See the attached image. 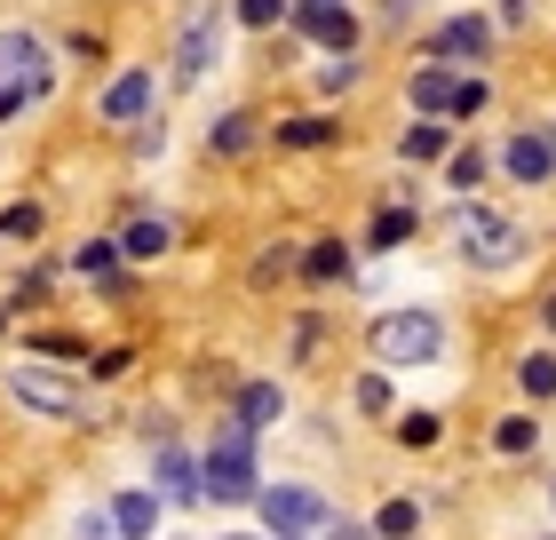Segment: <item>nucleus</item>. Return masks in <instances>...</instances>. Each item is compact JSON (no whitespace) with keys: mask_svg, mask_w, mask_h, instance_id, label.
<instances>
[{"mask_svg":"<svg viewBox=\"0 0 556 540\" xmlns=\"http://www.w3.org/2000/svg\"><path fill=\"white\" fill-rule=\"evenodd\" d=\"M255 445H263V429H247V422H223V429L207 437L199 469H207V501H215V508H247V501L263 493V461H255Z\"/></svg>","mask_w":556,"mask_h":540,"instance_id":"1","label":"nucleus"},{"mask_svg":"<svg viewBox=\"0 0 556 540\" xmlns=\"http://www.w3.org/2000/svg\"><path fill=\"white\" fill-rule=\"evenodd\" d=\"M366 350H374V366H390V374L438 366V357H445V318L438 311H382L366 326Z\"/></svg>","mask_w":556,"mask_h":540,"instance_id":"2","label":"nucleus"},{"mask_svg":"<svg viewBox=\"0 0 556 540\" xmlns=\"http://www.w3.org/2000/svg\"><path fill=\"white\" fill-rule=\"evenodd\" d=\"M33 104H48V40L0 33V120H24Z\"/></svg>","mask_w":556,"mask_h":540,"instance_id":"3","label":"nucleus"},{"mask_svg":"<svg viewBox=\"0 0 556 540\" xmlns=\"http://www.w3.org/2000/svg\"><path fill=\"white\" fill-rule=\"evenodd\" d=\"M462 263L469 271H517L525 263V223L493 215V208H469L462 215Z\"/></svg>","mask_w":556,"mask_h":540,"instance_id":"4","label":"nucleus"},{"mask_svg":"<svg viewBox=\"0 0 556 540\" xmlns=\"http://www.w3.org/2000/svg\"><path fill=\"white\" fill-rule=\"evenodd\" d=\"M255 517L270 540H302V532H318L326 517H334V501L318 493V485H263L255 493Z\"/></svg>","mask_w":556,"mask_h":540,"instance_id":"5","label":"nucleus"},{"mask_svg":"<svg viewBox=\"0 0 556 540\" xmlns=\"http://www.w3.org/2000/svg\"><path fill=\"white\" fill-rule=\"evenodd\" d=\"M287 24H294L302 40L334 48V56H350V48H358V16H350V0H302V9H287Z\"/></svg>","mask_w":556,"mask_h":540,"instance_id":"6","label":"nucleus"},{"mask_svg":"<svg viewBox=\"0 0 556 540\" xmlns=\"http://www.w3.org/2000/svg\"><path fill=\"white\" fill-rule=\"evenodd\" d=\"M501 167H509V184H556V127H517L509 143H501Z\"/></svg>","mask_w":556,"mask_h":540,"instance_id":"7","label":"nucleus"},{"mask_svg":"<svg viewBox=\"0 0 556 540\" xmlns=\"http://www.w3.org/2000/svg\"><path fill=\"white\" fill-rule=\"evenodd\" d=\"M9 398L33 405V414H56V422L80 414V390H72L64 374H48V366H9Z\"/></svg>","mask_w":556,"mask_h":540,"instance_id":"8","label":"nucleus"},{"mask_svg":"<svg viewBox=\"0 0 556 540\" xmlns=\"http://www.w3.org/2000/svg\"><path fill=\"white\" fill-rule=\"evenodd\" d=\"M151 477H160V501H184V508L207 501V469H199L184 445H167V437L151 445Z\"/></svg>","mask_w":556,"mask_h":540,"instance_id":"9","label":"nucleus"},{"mask_svg":"<svg viewBox=\"0 0 556 540\" xmlns=\"http://www.w3.org/2000/svg\"><path fill=\"white\" fill-rule=\"evenodd\" d=\"M151 104H160V80H151V72H119V80L104 88V104H96V120L128 136L136 120H151Z\"/></svg>","mask_w":556,"mask_h":540,"instance_id":"10","label":"nucleus"},{"mask_svg":"<svg viewBox=\"0 0 556 540\" xmlns=\"http://www.w3.org/2000/svg\"><path fill=\"white\" fill-rule=\"evenodd\" d=\"M429 56H445V64H485L493 56V24L485 16H453V24H438V33H429Z\"/></svg>","mask_w":556,"mask_h":540,"instance_id":"11","label":"nucleus"},{"mask_svg":"<svg viewBox=\"0 0 556 540\" xmlns=\"http://www.w3.org/2000/svg\"><path fill=\"white\" fill-rule=\"evenodd\" d=\"M414 112L421 120H453V96H462V64H445V56H429L421 72H414Z\"/></svg>","mask_w":556,"mask_h":540,"instance_id":"12","label":"nucleus"},{"mask_svg":"<svg viewBox=\"0 0 556 540\" xmlns=\"http://www.w3.org/2000/svg\"><path fill=\"white\" fill-rule=\"evenodd\" d=\"M207 56H215V16H199L191 33L175 40V64H167V80H175V88H191L199 72H207Z\"/></svg>","mask_w":556,"mask_h":540,"instance_id":"13","label":"nucleus"},{"mask_svg":"<svg viewBox=\"0 0 556 540\" xmlns=\"http://www.w3.org/2000/svg\"><path fill=\"white\" fill-rule=\"evenodd\" d=\"M112 525H119V540H143L151 525H160V493H143V485L112 493Z\"/></svg>","mask_w":556,"mask_h":540,"instance_id":"14","label":"nucleus"},{"mask_svg":"<svg viewBox=\"0 0 556 540\" xmlns=\"http://www.w3.org/2000/svg\"><path fill=\"white\" fill-rule=\"evenodd\" d=\"M167 247H175V230H167L160 215H136L128 230H119V254H128V263H160Z\"/></svg>","mask_w":556,"mask_h":540,"instance_id":"15","label":"nucleus"},{"mask_svg":"<svg viewBox=\"0 0 556 540\" xmlns=\"http://www.w3.org/2000/svg\"><path fill=\"white\" fill-rule=\"evenodd\" d=\"M342 136V120L334 112H311V120H287L278 127V151H318V143H334Z\"/></svg>","mask_w":556,"mask_h":540,"instance_id":"16","label":"nucleus"},{"mask_svg":"<svg viewBox=\"0 0 556 540\" xmlns=\"http://www.w3.org/2000/svg\"><path fill=\"white\" fill-rule=\"evenodd\" d=\"M278 414H287V390H278V381H247L239 390V422L247 429H270Z\"/></svg>","mask_w":556,"mask_h":540,"instance_id":"17","label":"nucleus"},{"mask_svg":"<svg viewBox=\"0 0 556 540\" xmlns=\"http://www.w3.org/2000/svg\"><path fill=\"white\" fill-rule=\"evenodd\" d=\"M302 278H311V287L350 278V247H342V239H311V247H302Z\"/></svg>","mask_w":556,"mask_h":540,"instance_id":"18","label":"nucleus"},{"mask_svg":"<svg viewBox=\"0 0 556 540\" xmlns=\"http://www.w3.org/2000/svg\"><path fill=\"white\" fill-rule=\"evenodd\" d=\"M255 136H263V120H255V112H231V120H215L207 151H223V160H239V151H255Z\"/></svg>","mask_w":556,"mask_h":540,"instance_id":"19","label":"nucleus"},{"mask_svg":"<svg viewBox=\"0 0 556 540\" xmlns=\"http://www.w3.org/2000/svg\"><path fill=\"white\" fill-rule=\"evenodd\" d=\"M517 390L533 398V405L556 398V350H525V357H517Z\"/></svg>","mask_w":556,"mask_h":540,"instance_id":"20","label":"nucleus"},{"mask_svg":"<svg viewBox=\"0 0 556 540\" xmlns=\"http://www.w3.org/2000/svg\"><path fill=\"white\" fill-rule=\"evenodd\" d=\"M533 445H541V422H533V414H501V422H493V453L517 461V453H533Z\"/></svg>","mask_w":556,"mask_h":540,"instance_id":"21","label":"nucleus"},{"mask_svg":"<svg viewBox=\"0 0 556 540\" xmlns=\"http://www.w3.org/2000/svg\"><path fill=\"white\" fill-rule=\"evenodd\" d=\"M374 532H382V540H414V532H421V501H406V493H397V501H382Z\"/></svg>","mask_w":556,"mask_h":540,"instance_id":"22","label":"nucleus"},{"mask_svg":"<svg viewBox=\"0 0 556 540\" xmlns=\"http://www.w3.org/2000/svg\"><path fill=\"white\" fill-rule=\"evenodd\" d=\"M445 184H453V191L469 199L477 184H485V151H477V143H462V151H445Z\"/></svg>","mask_w":556,"mask_h":540,"instance_id":"23","label":"nucleus"},{"mask_svg":"<svg viewBox=\"0 0 556 540\" xmlns=\"http://www.w3.org/2000/svg\"><path fill=\"white\" fill-rule=\"evenodd\" d=\"M438 429H445L438 414H397V429H390V437H397V445H414V453H429V445H438Z\"/></svg>","mask_w":556,"mask_h":540,"instance_id":"24","label":"nucleus"},{"mask_svg":"<svg viewBox=\"0 0 556 540\" xmlns=\"http://www.w3.org/2000/svg\"><path fill=\"white\" fill-rule=\"evenodd\" d=\"M397 151H406V160H445V127L421 120V127H406V143H397Z\"/></svg>","mask_w":556,"mask_h":540,"instance_id":"25","label":"nucleus"},{"mask_svg":"<svg viewBox=\"0 0 556 540\" xmlns=\"http://www.w3.org/2000/svg\"><path fill=\"white\" fill-rule=\"evenodd\" d=\"M414 239V208H382L374 215V247H406Z\"/></svg>","mask_w":556,"mask_h":540,"instance_id":"26","label":"nucleus"},{"mask_svg":"<svg viewBox=\"0 0 556 540\" xmlns=\"http://www.w3.org/2000/svg\"><path fill=\"white\" fill-rule=\"evenodd\" d=\"M231 16L247 24V33H270V24H287V0H239Z\"/></svg>","mask_w":556,"mask_h":540,"instance_id":"27","label":"nucleus"},{"mask_svg":"<svg viewBox=\"0 0 556 540\" xmlns=\"http://www.w3.org/2000/svg\"><path fill=\"white\" fill-rule=\"evenodd\" d=\"M350 398H358V414L382 422L390 414V374H358V390H350Z\"/></svg>","mask_w":556,"mask_h":540,"instance_id":"28","label":"nucleus"},{"mask_svg":"<svg viewBox=\"0 0 556 540\" xmlns=\"http://www.w3.org/2000/svg\"><path fill=\"white\" fill-rule=\"evenodd\" d=\"M72 263H80V271H88V278H104V271H112V263H119V239H88V247H80V254H72Z\"/></svg>","mask_w":556,"mask_h":540,"instance_id":"29","label":"nucleus"},{"mask_svg":"<svg viewBox=\"0 0 556 540\" xmlns=\"http://www.w3.org/2000/svg\"><path fill=\"white\" fill-rule=\"evenodd\" d=\"M318 88H326V96L358 88V48H350V56H334V64H326V72H318Z\"/></svg>","mask_w":556,"mask_h":540,"instance_id":"30","label":"nucleus"},{"mask_svg":"<svg viewBox=\"0 0 556 540\" xmlns=\"http://www.w3.org/2000/svg\"><path fill=\"white\" fill-rule=\"evenodd\" d=\"M0 239H40V208L24 199V208H9L0 215Z\"/></svg>","mask_w":556,"mask_h":540,"instance_id":"31","label":"nucleus"},{"mask_svg":"<svg viewBox=\"0 0 556 540\" xmlns=\"http://www.w3.org/2000/svg\"><path fill=\"white\" fill-rule=\"evenodd\" d=\"M485 112V80H477V72H462V96H453V120H477Z\"/></svg>","mask_w":556,"mask_h":540,"instance_id":"32","label":"nucleus"},{"mask_svg":"<svg viewBox=\"0 0 556 540\" xmlns=\"http://www.w3.org/2000/svg\"><path fill=\"white\" fill-rule=\"evenodd\" d=\"M72 540H119V525H112V508H88V517L72 525Z\"/></svg>","mask_w":556,"mask_h":540,"instance_id":"33","label":"nucleus"},{"mask_svg":"<svg viewBox=\"0 0 556 540\" xmlns=\"http://www.w3.org/2000/svg\"><path fill=\"white\" fill-rule=\"evenodd\" d=\"M318 540H382V532L358 525V517H326V525H318Z\"/></svg>","mask_w":556,"mask_h":540,"instance_id":"34","label":"nucleus"},{"mask_svg":"<svg viewBox=\"0 0 556 540\" xmlns=\"http://www.w3.org/2000/svg\"><path fill=\"white\" fill-rule=\"evenodd\" d=\"M9 311H16V302H9V294H0V334H9Z\"/></svg>","mask_w":556,"mask_h":540,"instance_id":"35","label":"nucleus"},{"mask_svg":"<svg viewBox=\"0 0 556 540\" xmlns=\"http://www.w3.org/2000/svg\"><path fill=\"white\" fill-rule=\"evenodd\" d=\"M223 540H270V532H223Z\"/></svg>","mask_w":556,"mask_h":540,"instance_id":"36","label":"nucleus"},{"mask_svg":"<svg viewBox=\"0 0 556 540\" xmlns=\"http://www.w3.org/2000/svg\"><path fill=\"white\" fill-rule=\"evenodd\" d=\"M406 9H414V0H390V16H406Z\"/></svg>","mask_w":556,"mask_h":540,"instance_id":"37","label":"nucleus"},{"mask_svg":"<svg viewBox=\"0 0 556 540\" xmlns=\"http://www.w3.org/2000/svg\"><path fill=\"white\" fill-rule=\"evenodd\" d=\"M541 311H548V326H556V294H548V302H541Z\"/></svg>","mask_w":556,"mask_h":540,"instance_id":"38","label":"nucleus"},{"mask_svg":"<svg viewBox=\"0 0 556 540\" xmlns=\"http://www.w3.org/2000/svg\"><path fill=\"white\" fill-rule=\"evenodd\" d=\"M548 508H556V485H548Z\"/></svg>","mask_w":556,"mask_h":540,"instance_id":"39","label":"nucleus"},{"mask_svg":"<svg viewBox=\"0 0 556 540\" xmlns=\"http://www.w3.org/2000/svg\"><path fill=\"white\" fill-rule=\"evenodd\" d=\"M541 540H556V532H541Z\"/></svg>","mask_w":556,"mask_h":540,"instance_id":"40","label":"nucleus"},{"mask_svg":"<svg viewBox=\"0 0 556 540\" xmlns=\"http://www.w3.org/2000/svg\"><path fill=\"white\" fill-rule=\"evenodd\" d=\"M302 540H311V532H302Z\"/></svg>","mask_w":556,"mask_h":540,"instance_id":"41","label":"nucleus"}]
</instances>
